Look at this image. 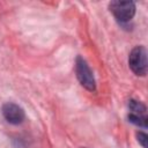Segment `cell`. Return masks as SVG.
Segmentation results:
<instances>
[{
	"label": "cell",
	"instance_id": "cell-1",
	"mask_svg": "<svg viewBox=\"0 0 148 148\" xmlns=\"http://www.w3.org/2000/svg\"><path fill=\"white\" fill-rule=\"evenodd\" d=\"M109 8L116 20L120 23L131 21L135 14V5L132 1H111Z\"/></svg>",
	"mask_w": 148,
	"mask_h": 148
},
{
	"label": "cell",
	"instance_id": "cell-2",
	"mask_svg": "<svg viewBox=\"0 0 148 148\" xmlns=\"http://www.w3.org/2000/svg\"><path fill=\"white\" fill-rule=\"evenodd\" d=\"M128 64L134 74L145 76L147 74V51L143 46H135L128 57Z\"/></svg>",
	"mask_w": 148,
	"mask_h": 148
},
{
	"label": "cell",
	"instance_id": "cell-3",
	"mask_svg": "<svg viewBox=\"0 0 148 148\" xmlns=\"http://www.w3.org/2000/svg\"><path fill=\"white\" fill-rule=\"evenodd\" d=\"M75 72H76V76L80 81V83L88 90L90 91H95L96 89V83H95V79L92 75L91 69L89 68V66L87 65L86 60L82 59L81 57L76 58V62H75Z\"/></svg>",
	"mask_w": 148,
	"mask_h": 148
},
{
	"label": "cell",
	"instance_id": "cell-4",
	"mask_svg": "<svg viewBox=\"0 0 148 148\" xmlns=\"http://www.w3.org/2000/svg\"><path fill=\"white\" fill-rule=\"evenodd\" d=\"M2 114L5 117V119L10 123V124H14V125H17V124H21L23 120H24V111L21 106H18L17 104H14V103H6L2 105Z\"/></svg>",
	"mask_w": 148,
	"mask_h": 148
},
{
	"label": "cell",
	"instance_id": "cell-5",
	"mask_svg": "<svg viewBox=\"0 0 148 148\" xmlns=\"http://www.w3.org/2000/svg\"><path fill=\"white\" fill-rule=\"evenodd\" d=\"M127 118H128V120L132 123V124H134V125H136V126H140V127H147L148 126V120H147V116L146 114H136V113H128V116H127Z\"/></svg>",
	"mask_w": 148,
	"mask_h": 148
},
{
	"label": "cell",
	"instance_id": "cell-6",
	"mask_svg": "<svg viewBox=\"0 0 148 148\" xmlns=\"http://www.w3.org/2000/svg\"><path fill=\"white\" fill-rule=\"evenodd\" d=\"M128 109L131 110V113H136V114H146V106L135 99H130L128 101Z\"/></svg>",
	"mask_w": 148,
	"mask_h": 148
},
{
	"label": "cell",
	"instance_id": "cell-7",
	"mask_svg": "<svg viewBox=\"0 0 148 148\" xmlns=\"http://www.w3.org/2000/svg\"><path fill=\"white\" fill-rule=\"evenodd\" d=\"M136 138H138V141L141 143V146L143 148H147V140H148L147 134L142 133V132H139V133H136Z\"/></svg>",
	"mask_w": 148,
	"mask_h": 148
}]
</instances>
